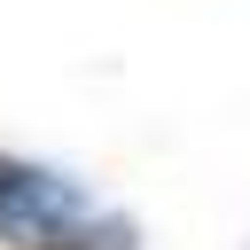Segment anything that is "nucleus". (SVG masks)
I'll return each instance as SVG.
<instances>
[{
    "instance_id": "1",
    "label": "nucleus",
    "mask_w": 250,
    "mask_h": 250,
    "mask_svg": "<svg viewBox=\"0 0 250 250\" xmlns=\"http://www.w3.org/2000/svg\"><path fill=\"white\" fill-rule=\"evenodd\" d=\"M86 219V195L78 180H62L55 164H31V156H8L0 148V242H47L62 227Z\"/></svg>"
},
{
    "instance_id": "2",
    "label": "nucleus",
    "mask_w": 250,
    "mask_h": 250,
    "mask_svg": "<svg viewBox=\"0 0 250 250\" xmlns=\"http://www.w3.org/2000/svg\"><path fill=\"white\" fill-rule=\"evenodd\" d=\"M31 250H141V242H133L125 219H102V227H62V234H47Z\"/></svg>"
}]
</instances>
